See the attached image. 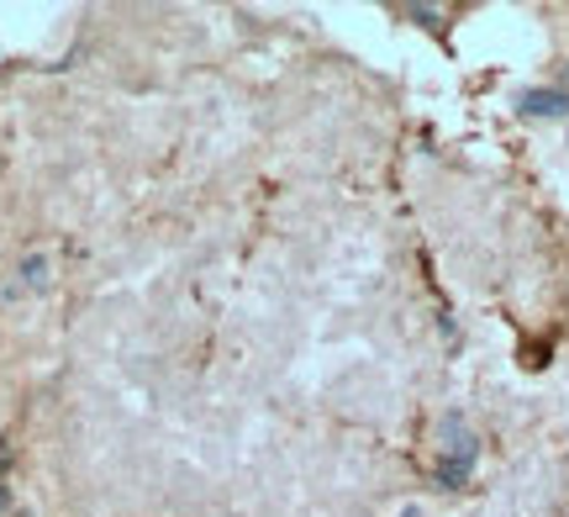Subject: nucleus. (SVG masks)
<instances>
[{"label": "nucleus", "instance_id": "f257e3e1", "mask_svg": "<svg viewBox=\"0 0 569 517\" xmlns=\"http://www.w3.org/2000/svg\"><path fill=\"white\" fill-rule=\"evenodd\" d=\"M438 438H443V465L448 470H475V455H480V438L469 434L465 417H443V428H438Z\"/></svg>", "mask_w": 569, "mask_h": 517}, {"label": "nucleus", "instance_id": "f03ea898", "mask_svg": "<svg viewBox=\"0 0 569 517\" xmlns=\"http://www.w3.org/2000/svg\"><path fill=\"white\" fill-rule=\"evenodd\" d=\"M517 106L528 117H569V90H522Z\"/></svg>", "mask_w": 569, "mask_h": 517}, {"label": "nucleus", "instance_id": "7ed1b4c3", "mask_svg": "<svg viewBox=\"0 0 569 517\" xmlns=\"http://www.w3.org/2000/svg\"><path fill=\"white\" fill-rule=\"evenodd\" d=\"M21 280H27V286H48V259H42V253H27V259H21Z\"/></svg>", "mask_w": 569, "mask_h": 517}, {"label": "nucleus", "instance_id": "20e7f679", "mask_svg": "<svg viewBox=\"0 0 569 517\" xmlns=\"http://www.w3.org/2000/svg\"><path fill=\"white\" fill-rule=\"evenodd\" d=\"M411 17L422 21V27H438V6H411Z\"/></svg>", "mask_w": 569, "mask_h": 517}, {"label": "nucleus", "instance_id": "39448f33", "mask_svg": "<svg viewBox=\"0 0 569 517\" xmlns=\"http://www.w3.org/2000/svg\"><path fill=\"white\" fill-rule=\"evenodd\" d=\"M6 507H11V491H6V486H0V513H6Z\"/></svg>", "mask_w": 569, "mask_h": 517}, {"label": "nucleus", "instance_id": "423d86ee", "mask_svg": "<svg viewBox=\"0 0 569 517\" xmlns=\"http://www.w3.org/2000/svg\"><path fill=\"white\" fill-rule=\"evenodd\" d=\"M401 517H422V513H417V507H407V513H401Z\"/></svg>", "mask_w": 569, "mask_h": 517}]
</instances>
